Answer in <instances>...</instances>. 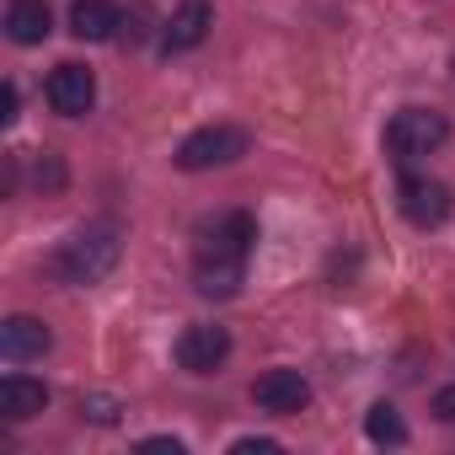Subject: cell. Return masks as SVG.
Here are the masks:
<instances>
[{
  "instance_id": "obj_18",
  "label": "cell",
  "mask_w": 455,
  "mask_h": 455,
  "mask_svg": "<svg viewBox=\"0 0 455 455\" xmlns=\"http://www.w3.org/2000/svg\"><path fill=\"white\" fill-rule=\"evenodd\" d=\"M231 450H236V455H274V450H279V439H236Z\"/></svg>"
},
{
  "instance_id": "obj_11",
  "label": "cell",
  "mask_w": 455,
  "mask_h": 455,
  "mask_svg": "<svg viewBox=\"0 0 455 455\" xmlns=\"http://www.w3.org/2000/svg\"><path fill=\"white\" fill-rule=\"evenodd\" d=\"M44 407H49V386H44V380H33V375H22V370H12L6 380H0V418L28 423V418H38Z\"/></svg>"
},
{
  "instance_id": "obj_3",
  "label": "cell",
  "mask_w": 455,
  "mask_h": 455,
  "mask_svg": "<svg viewBox=\"0 0 455 455\" xmlns=\"http://www.w3.org/2000/svg\"><path fill=\"white\" fill-rule=\"evenodd\" d=\"M450 140V118L439 108H402L391 124H386V150L391 161H418V156H434L439 145Z\"/></svg>"
},
{
  "instance_id": "obj_6",
  "label": "cell",
  "mask_w": 455,
  "mask_h": 455,
  "mask_svg": "<svg viewBox=\"0 0 455 455\" xmlns=\"http://www.w3.org/2000/svg\"><path fill=\"white\" fill-rule=\"evenodd\" d=\"M396 209H402L407 225H418V231H434V225L450 220L455 198H450V188L434 182V177H402V188H396Z\"/></svg>"
},
{
  "instance_id": "obj_13",
  "label": "cell",
  "mask_w": 455,
  "mask_h": 455,
  "mask_svg": "<svg viewBox=\"0 0 455 455\" xmlns=\"http://www.w3.org/2000/svg\"><path fill=\"white\" fill-rule=\"evenodd\" d=\"M49 33H54V12L44 6V0H12V6H6V38H12V44L33 49V44H44Z\"/></svg>"
},
{
  "instance_id": "obj_5",
  "label": "cell",
  "mask_w": 455,
  "mask_h": 455,
  "mask_svg": "<svg viewBox=\"0 0 455 455\" xmlns=\"http://www.w3.org/2000/svg\"><path fill=\"white\" fill-rule=\"evenodd\" d=\"M177 370H188V375H214L225 359H231V332L225 327H214V322H193V327H182V338H177Z\"/></svg>"
},
{
  "instance_id": "obj_15",
  "label": "cell",
  "mask_w": 455,
  "mask_h": 455,
  "mask_svg": "<svg viewBox=\"0 0 455 455\" xmlns=\"http://www.w3.org/2000/svg\"><path fill=\"white\" fill-rule=\"evenodd\" d=\"M38 182H44V193H60V188H65V166H60V156L44 150V161H38Z\"/></svg>"
},
{
  "instance_id": "obj_16",
  "label": "cell",
  "mask_w": 455,
  "mask_h": 455,
  "mask_svg": "<svg viewBox=\"0 0 455 455\" xmlns=\"http://www.w3.org/2000/svg\"><path fill=\"white\" fill-rule=\"evenodd\" d=\"M81 418H92V423H113V418H118V402H113V396H86V402H81Z\"/></svg>"
},
{
  "instance_id": "obj_4",
  "label": "cell",
  "mask_w": 455,
  "mask_h": 455,
  "mask_svg": "<svg viewBox=\"0 0 455 455\" xmlns=\"http://www.w3.org/2000/svg\"><path fill=\"white\" fill-rule=\"evenodd\" d=\"M252 150V134L242 124H204L177 145V166L182 172H209V166H231Z\"/></svg>"
},
{
  "instance_id": "obj_9",
  "label": "cell",
  "mask_w": 455,
  "mask_h": 455,
  "mask_svg": "<svg viewBox=\"0 0 455 455\" xmlns=\"http://www.w3.org/2000/svg\"><path fill=\"white\" fill-rule=\"evenodd\" d=\"M209 28H214V0H182V6L166 17V28H161V54L198 49L209 38Z\"/></svg>"
},
{
  "instance_id": "obj_1",
  "label": "cell",
  "mask_w": 455,
  "mask_h": 455,
  "mask_svg": "<svg viewBox=\"0 0 455 455\" xmlns=\"http://www.w3.org/2000/svg\"><path fill=\"white\" fill-rule=\"evenodd\" d=\"M252 242H258V220L247 209H231L225 220H214L198 236V247H193L198 290L204 295H236L242 274H247V258H252Z\"/></svg>"
},
{
  "instance_id": "obj_12",
  "label": "cell",
  "mask_w": 455,
  "mask_h": 455,
  "mask_svg": "<svg viewBox=\"0 0 455 455\" xmlns=\"http://www.w3.org/2000/svg\"><path fill=\"white\" fill-rule=\"evenodd\" d=\"M118 28H124V17H118L113 0H76L70 6V33L81 44H108Z\"/></svg>"
},
{
  "instance_id": "obj_2",
  "label": "cell",
  "mask_w": 455,
  "mask_h": 455,
  "mask_svg": "<svg viewBox=\"0 0 455 455\" xmlns=\"http://www.w3.org/2000/svg\"><path fill=\"white\" fill-rule=\"evenodd\" d=\"M118 268V231L113 225H86L70 242H60V252L49 258V274L65 284H97Z\"/></svg>"
},
{
  "instance_id": "obj_14",
  "label": "cell",
  "mask_w": 455,
  "mask_h": 455,
  "mask_svg": "<svg viewBox=\"0 0 455 455\" xmlns=\"http://www.w3.org/2000/svg\"><path fill=\"white\" fill-rule=\"evenodd\" d=\"M364 434H370L375 444H407V423H402V412H396L391 402H375V407H370Z\"/></svg>"
},
{
  "instance_id": "obj_17",
  "label": "cell",
  "mask_w": 455,
  "mask_h": 455,
  "mask_svg": "<svg viewBox=\"0 0 455 455\" xmlns=\"http://www.w3.org/2000/svg\"><path fill=\"white\" fill-rule=\"evenodd\" d=\"M434 418L439 423H455V386H439L434 391Z\"/></svg>"
},
{
  "instance_id": "obj_10",
  "label": "cell",
  "mask_w": 455,
  "mask_h": 455,
  "mask_svg": "<svg viewBox=\"0 0 455 455\" xmlns=\"http://www.w3.org/2000/svg\"><path fill=\"white\" fill-rule=\"evenodd\" d=\"M49 348H54V332H49L38 316H6V327H0V354H6L12 364L44 359Z\"/></svg>"
},
{
  "instance_id": "obj_8",
  "label": "cell",
  "mask_w": 455,
  "mask_h": 455,
  "mask_svg": "<svg viewBox=\"0 0 455 455\" xmlns=\"http://www.w3.org/2000/svg\"><path fill=\"white\" fill-rule=\"evenodd\" d=\"M92 102H97V76L86 65H76V60L54 65V76H49V108L60 118H86Z\"/></svg>"
},
{
  "instance_id": "obj_19",
  "label": "cell",
  "mask_w": 455,
  "mask_h": 455,
  "mask_svg": "<svg viewBox=\"0 0 455 455\" xmlns=\"http://www.w3.org/2000/svg\"><path fill=\"white\" fill-rule=\"evenodd\" d=\"M140 450H172V455H182V439H166V434H156V439H140Z\"/></svg>"
},
{
  "instance_id": "obj_7",
  "label": "cell",
  "mask_w": 455,
  "mask_h": 455,
  "mask_svg": "<svg viewBox=\"0 0 455 455\" xmlns=\"http://www.w3.org/2000/svg\"><path fill=\"white\" fill-rule=\"evenodd\" d=\"M252 402L274 418H295V412L311 407V380L300 370H263L252 380Z\"/></svg>"
}]
</instances>
